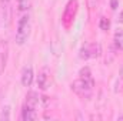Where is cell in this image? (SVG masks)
Instances as JSON below:
<instances>
[{"label":"cell","instance_id":"cell-3","mask_svg":"<svg viewBox=\"0 0 123 121\" xmlns=\"http://www.w3.org/2000/svg\"><path fill=\"white\" fill-rule=\"evenodd\" d=\"M0 13H1L3 23L6 26H9L10 22H12V14H13L12 0H0Z\"/></svg>","mask_w":123,"mask_h":121},{"label":"cell","instance_id":"cell-1","mask_svg":"<svg viewBox=\"0 0 123 121\" xmlns=\"http://www.w3.org/2000/svg\"><path fill=\"white\" fill-rule=\"evenodd\" d=\"M30 36V17L27 13H22L17 20V29H16V43L19 46H23Z\"/></svg>","mask_w":123,"mask_h":121},{"label":"cell","instance_id":"cell-10","mask_svg":"<svg viewBox=\"0 0 123 121\" xmlns=\"http://www.w3.org/2000/svg\"><path fill=\"white\" fill-rule=\"evenodd\" d=\"M113 44L116 50H123V30H117L113 36Z\"/></svg>","mask_w":123,"mask_h":121},{"label":"cell","instance_id":"cell-2","mask_svg":"<svg viewBox=\"0 0 123 121\" xmlns=\"http://www.w3.org/2000/svg\"><path fill=\"white\" fill-rule=\"evenodd\" d=\"M93 86H94L93 80H87V78H82L80 77L79 80H74L70 84V88H72L73 93H76L77 95H80L82 98H89L92 95Z\"/></svg>","mask_w":123,"mask_h":121},{"label":"cell","instance_id":"cell-6","mask_svg":"<svg viewBox=\"0 0 123 121\" xmlns=\"http://www.w3.org/2000/svg\"><path fill=\"white\" fill-rule=\"evenodd\" d=\"M33 78H34V73H33V68L30 66L25 67L23 71H22V84L25 87H30L31 83H33Z\"/></svg>","mask_w":123,"mask_h":121},{"label":"cell","instance_id":"cell-11","mask_svg":"<svg viewBox=\"0 0 123 121\" xmlns=\"http://www.w3.org/2000/svg\"><path fill=\"white\" fill-rule=\"evenodd\" d=\"M29 9H30V1L29 0H19V7H17L19 13H27Z\"/></svg>","mask_w":123,"mask_h":121},{"label":"cell","instance_id":"cell-7","mask_svg":"<svg viewBox=\"0 0 123 121\" xmlns=\"http://www.w3.org/2000/svg\"><path fill=\"white\" fill-rule=\"evenodd\" d=\"M37 86L40 90H46L49 86H50V77L46 71H42L39 76H37Z\"/></svg>","mask_w":123,"mask_h":121},{"label":"cell","instance_id":"cell-15","mask_svg":"<svg viewBox=\"0 0 123 121\" xmlns=\"http://www.w3.org/2000/svg\"><path fill=\"white\" fill-rule=\"evenodd\" d=\"M117 4H119V0H112V1H110L112 10H116V9H117Z\"/></svg>","mask_w":123,"mask_h":121},{"label":"cell","instance_id":"cell-12","mask_svg":"<svg viewBox=\"0 0 123 121\" xmlns=\"http://www.w3.org/2000/svg\"><path fill=\"white\" fill-rule=\"evenodd\" d=\"M99 27H100V30H103V31L109 30V29H110V22H109V19L102 17V19H100V22H99Z\"/></svg>","mask_w":123,"mask_h":121},{"label":"cell","instance_id":"cell-5","mask_svg":"<svg viewBox=\"0 0 123 121\" xmlns=\"http://www.w3.org/2000/svg\"><path fill=\"white\" fill-rule=\"evenodd\" d=\"M9 59V43L6 40L0 41V76L4 73V68L7 66Z\"/></svg>","mask_w":123,"mask_h":121},{"label":"cell","instance_id":"cell-13","mask_svg":"<svg viewBox=\"0 0 123 121\" xmlns=\"http://www.w3.org/2000/svg\"><path fill=\"white\" fill-rule=\"evenodd\" d=\"M80 77H82V78H87V80H93L89 67H83V68L80 70Z\"/></svg>","mask_w":123,"mask_h":121},{"label":"cell","instance_id":"cell-18","mask_svg":"<svg viewBox=\"0 0 123 121\" xmlns=\"http://www.w3.org/2000/svg\"><path fill=\"white\" fill-rule=\"evenodd\" d=\"M119 120H123V116H120V117H119Z\"/></svg>","mask_w":123,"mask_h":121},{"label":"cell","instance_id":"cell-4","mask_svg":"<svg viewBox=\"0 0 123 121\" xmlns=\"http://www.w3.org/2000/svg\"><path fill=\"white\" fill-rule=\"evenodd\" d=\"M99 51H100L99 44H86V46H83L80 49V59L87 60L90 57H97Z\"/></svg>","mask_w":123,"mask_h":121},{"label":"cell","instance_id":"cell-8","mask_svg":"<svg viewBox=\"0 0 123 121\" xmlns=\"http://www.w3.org/2000/svg\"><path fill=\"white\" fill-rule=\"evenodd\" d=\"M36 117H37L36 108L29 107V105H25V107H23V110H22V120L29 121V120H34Z\"/></svg>","mask_w":123,"mask_h":121},{"label":"cell","instance_id":"cell-9","mask_svg":"<svg viewBox=\"0 0 123 121\" xmlns=\"http://www.w3.org/2000/svg\"><path fill=\"white\" fill-rule=\"evenodd\" d=\"M39 101H40V97H39V94H37V93H34V91H30V93L27 94V97H26V105L33 107V108H36V107H37Z\"/></svg>","mask_w":123,"mask_h":121},{"label":"cell","instance_id":"cell-17","mask_svg":"<svg viewBox=\"0 0 123 121\" xmlns=\"http://www.w3.org/2000/svg\"><path fill=\"white\" fill-rule=\"evenodd\" d=\"M117 20H119V23H122V24H123V10L120 11V14H119V19H117Z\"/></svg>","mask_w":123,"mask_h":121},{"label":"cell","instance_id":"cell-14","mask_svg":"<svg viewBox=\"0 0 123 121\" xmlns=\"http://www.w3.org/2000/svg\"><path fill=\"white\" fill-rule=\"evenodd\" d=\"M1 118H4V120H9V118H10V107H9V105H6V107L3 108Z\"/></svg>","mask_w":123,"mask_h":121},{"label":"cell","instance_id":"cell-16","mask_svg":"<svg viewBox=\"0 0 123 121\" xmlns=\"http://www.w3.org/2000/svg\"><path fill=\"white\" fill-rule=\"evenodd\" d=\"M96 4H97V0H89V7L90 9L96 7Z\"/></svg>","mask_w":123,"mask_h":121}]
</instances>
